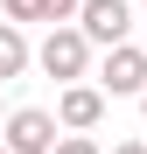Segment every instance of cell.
Here are the masks:
<instances>
[{
    "mask_svg": "<svg viewBox=\"0 0 147 154\" xmlns=\"http://www.w3.org/2000/svg\"><path fill=\"white\" fill-rule=\"evenodd\" d=\"M7 7V28H21V21H42V0H0Z\"/></svg>",
    "mask_w": 147,
    "mask_h": 154,
    "instance_id": "cell-8",
    "label": "cell"
},
{
    "mask_svg": "<svg viewBox=\"0 0 147 154\" xmlns=\"http://www.w3.org/2000/svg\"><path fill=\"white\" fill-rule=\"evenodd\" d=\"M35 63L56 77V84H77V77L91 70V42H84L77 28H49V35H42V49H35Z\"/></svg>",
    "mask_w": 147,
    "mask_h": 154,
    "instance_id": "cell-2",
    "label": "cell"
},
{
    "mask_svg": "<svg viewBox=\"0 0 147 154\" xmlns=\"http://www.w3.org/2000/svg\"><path fill=\"white\" fill-rule=\"evenodd\" d=\"M140 119H147V91H140Z\"/></svg>",
    "mask_w": 147,
    "mask_h": 154,
    "instance_id": "cell-11",
    "label": "cell"
},
{
    "mask_svg": "<svg viewBox=\"0 0 147 154\" xmlns=\"http://www.w3.org/2000/svg\"><path fill=\"white\" fill-rule=\"evenodd\" d=\"M98 98H140L147 91V49H133V42H119V49H105V63H98V84H91Z\"/></svg>",
    "mask_w": 147,
    "mask_h": 154,
    "instance_id": "cell-1",
    "label": "cell"
},
{
    "mask_svg": "<svg viewBox=\"0 0 147 154\" xmlns=\"http://www.w3.org/2000/svg\"><path fill=\"white\" fill-rule=\"evenodd\" d=\"M77 7H84V0H42V21H49V28H70Z\"/></svg>",
    "mask_w": 147,
    "mask_h": 154,
    "instance_id": "cell-7",
    "label": "cell"
},
{
    "mask_svg": "<svg viewBox=\"0 0 147 154\" xmlns=\"http://www.w3.org/2000/svg\"><path fill=\"white\" fill-rule=\"evenodd\" d=\"M56 133H91L98 119H105V98H98L91 84H63V98H56Z\"/></svg>",
    "mask_w": 147,
    "mask_h": 154,
    "instance_id": "cell-5",
    "label": "cell"
},
{
    "mask_svg": "<svg viewBox=\"0 0 147 154\" xmlns=\"http://www.w3.org/2000/svg\"><path fill=\"white\" fill-rule=\"evenodd\" d=\"M49 154H98V140H91V133H63Z\"/></svg>",
    "mask_w": 147,
    "mask_h": 154,
    "instance_id": "cell-9",
    "label": "cell"
},
{
    "mask_svg": "<svg viewBox=\"0 0 147 154\" xmlns=\"http://www.w3.org/2000/svg\"><path fill=\"white\" fill-rule=\"evenodd\" d=\"M70 28H77L84 42H105V49H119V42H126V28H133V7H126V0H84Z\"/></svg>",
    "mask_w": 147,
    "mask_h": 154,
    "instance_id": "cell-4",
    "label": "cell"
},
{
    "mask_svg": "<svg viewBox=\"0 0 147 154\" xmlns=\"http://www.w3.org/2000/svg\"><path fill=\"white\" fill-rule=\"evenodd\" d=\"M63 133H56V119H49L42 105H21V112H7L0 119V147L7 154H49Z\"/></svg>",
    "mask_w": 147,
    "mask_h": 154,
    "instance_id": "cell-3",
    "label": "cell"
},
{
    "mask_svg": "<svg viewBox=\"0 0 147 154\" xmlns=\"http://www.w3.org/2000/svg\"><path fill=\"white\" fill-rule=\"evenodd\" d=\"M0 154H7V147H0Z\"/></svg>",
    "mask_w": 147,
    "mask_h": 154,
    "instance_id": "cell-12",
    "label": "cell"
},
{
    "mask_svg": "<svg viewBox=\"0 0 147 154\" xmlns=\"http://www.w3.org/2000/svg\"><path fill=\"white\" fill-rule=\"evenodd\" d=\"M28 63H35V49H28V35L0 21V84H7V77H21Z\"/></svg>",
    "mask_w": 147,
    "mask_h": 154,
    "instance_id": "cell-6",
    "label": "cell"
},
{
    "mask_svg": "<svg viewBox=\"0 0 147 154\" xmlns=\"http://www.w3.org/2000/svg\"><path fill=\"white\" fill-rule=\"evenodd\" d=\"M112 154H147V140H126V147H112Z\"/></svg>",
    "mask_w": 147,
    "mask_h": 154,
    "instance_id": "cell-10",
    "label": "cell"
}]
</instances>
